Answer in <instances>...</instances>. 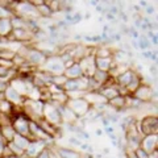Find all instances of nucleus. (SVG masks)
<instances>
[{
	"label": "nucleus",
	"instance_id": "f257e3e1",
	"mask_svg": "<svg viewBox=\"0 0 158 158\" xmlns=\"http://www.w3.org/2000/svg\"><path fill=\"white\" fill-rule=\"evenodd\" d=\"M66 107L70 110L77 117L83 116L86 112L90 111L91 104L88 103L85 98H78V99H69V100L65 103Z\"/></svg>",
	"mask_w": 158,
	"mask_h": 158
},
{
	"label": "nucleus",
	"instance_id": "f03ea898",
	"mask_svg": "<svg viewBox=\"0 0 158 158\" xmlns=\"http://www.w3.org/2000/svg\"><path fill=\"white\" fill-rule=\"evenodd\" d=\"M44 69H45L46 73L53 74L54 77H58V75H63V71H65L66 66L59 57H52L45 61Z\"/></svg>",
	"mask_w": 158,
	"mask_h": 158
},
{
	"label": "nucleus",
	"instance_id": "7ed1b4c3",
	"mask_svg": "<svg viewBox=\"0 0 158 158\" xmlns=\"http://www.w3.org/2000/svg\"><path fill=\"white\" fill-rule=\"evenodd\" d=\"M157 128H158V121L156 115H148L140 123V132H142L145 136L157 135Z\"/></svg>",
	"mask_w": 158,
	"mask_h": 158
},
{
	"label": "nucleus",
	"instance_id": "20e7f679",
	"mask_svg": "<svg viewBox=\"0 0 158 158\" xmlns=\"http://www.w3.org/2000/svg\"><path fill=\"white\" fill-rule=\"evenodd\" d=\"M42 118L46 120L48 123H50L52 125H57L61 123V115L57 110V107H54L49 103H45L44 104V110H42Z\"/></svg>",
	"mask_w": 158,
	"mask_h": 158
},
{
	"label": "nucleus",
	"instance_id": "39448f33",
	"mask_svg": "<svg viewBox=\"0 0 158 158\" xmlns=\"http://www.w3.org/2000/svg\"><path fill=\"white\" fill-rule=\"evenodd\" d=\"M16 9H17V15L16 16L19 17H23L25 19L27 17H38V12H37V8L36 6H33V3H19L16 6Z\"/></svg>",
	"mask_w": 158,
	"mask_h": 158
},
{
	"label": "nucleus",
	"instance_id": "423d86ee",
	"mask_svg": "<svg viewBox=\"0 0 158 158\" xmlns=\"http://www.w3.org/2000/svg\"><path fill=\"white\" fill-rule=\"evenodd\" d=\"M12 128L15 129V132H16V135H20L23 137H27V138L32 137L31 131H29V121L27 118H24V117L16 118V120L12 123Z\"/></svg>",
	"mask_w": 158,
	"mask_h": 158
},
{
	"label": "nucleus",
	"instance_id": "0eeeda50",
	"mask_svg": "<svg viewBox=\"0 0 158 158\" xmlns=\"http://www.w3.org/2000/svg\"><path fill=\"white\" fill-rule=\"evenodd\" d=\"M140 148L142 150H145L148 154H150L152 152L157 150V135L145 136L140 142Z\"/></svg>",
	"mask_w": 158,
	"mask_h": 158
},
{
	"label": "nucleus",
	"instance_id": "6e6552de",
	"mask_svg": "<svg viewBox=\"0 0 158 158\" xmlns=\"http://www.w3.org/2000/svg\"><path fill=\"white\" fill-rule=\"evenodd\" d=\"M63 75H65L67 79H77V78H82L83 77V71L81 66H79L78 62L71 63V66H69L65 69L63 71Z\"/></svg>",
	"mask_w": 158,
	"mask_h": 158
},
{
	"label": "nucleus",
	"instance_id": "1a4fd4ad",
	"mask_svg": "<svg viewBox=\"0 0 158 158\" xmlns=\"http://www.w3.org/2000/svg\"><path fill=\"white\" fill-rule=\"evenodd\" d=\"M4 99H6L8 103H11L12 106L13 104H20V103L23 102V96L20 95L17 91H15L9 85L7 87V90L4 91Z\"/></svg>",
	"mask_w": 158,
	"mask_h": 158
},
{
	"label": "nucleus",
	"instance_id": "9d476101",
	"mask_svg": "<svg viewBox=\"0 0 158 158\" xmlns=\"http://www.w3.org/2000/svg\"><path fill=\"white\" fill-rule=\"evenodd\" d=\"M136 78H137V75H136V74L133 73L132 70H127V71L123 73L121 75L117 77V85L120 86V87L127 88L133 81H135Z\"/></svg>",
	"mask_w": 158,
	"mask_h": 158
},
{
	"label": "nucleus",
	"instance_id": "9b49d317",
	"mask_svg": "<svg viewBox=\"0 0 158 158\" xmlns=\"http://www.w3.org/2000/svg\"><path fill=\"white\" fill-rule=\"evenodd\" d=\"M12 24L11 19H2L0 20V37L2 38H9V36L12 34Z\"/></svg>",
	"mask_w": 158,
	"mask_h": 158
},
{
	"label": "nucleus",
	"instance_id": "f8f14e48",
	"mask_svg": "<svg viewBox=\"0 0 158 158\" xmlns=\"http://www.w3.org/2000/svg\"><path fill=\"white\" fill-rule=\"evenodd\" d=\"M133 95L136 96L137 100L140 102H146V100H150V95H152V90L148 86H138L137 90L133 92Z\"/></svg>",
	"mask_w": 158,
	"mask_h": 158
},
{
	"label": "nucleus",
	"instance_id": "ddd939ff",
	"mask_svg": "<svg viewBox=\"0 0 158 158\" xmlns=\"http://www.w3.org/2000/svg\"><path fill=\"white\" fill-rule=\"evenodd\" d=\"M112 58H95V69L99 71H110L112 66Z\"/></svg>",
	"mask_w": 158,
	"mask_h": 158
},
{
	"label": "nucleus",
	"instance_id": "4468645a",
	"mask_svg": "<svg viewBox=\"0 0 158 158\" xmlns=\"http://www.w3.org/2000/svg\"><path fill=\"white\" fill-rule=\"evenodd\" d=\"M16 132L12 128V125H4V127H0V136L6 142H11L13 140Z\"/></svg>",
	"mask_w": 158,
	"mask_h": 158
},
{
	"label": "nucleus",
	"instance_id": "2eb2a0df",
	"mask_svg": "<svg viewBox=\"0 0 158 158\" xmlns=\"http://www.w3.org/2000/svg\"><path fill=\"white\" fill-rule=\"evenodd\" d=\"M56 152L59 156V158H81L79 152L70 150L67 148H56Z\"/></svg>",
	"mask_w": 158,
	"mask_h": 158
},
{
	"label": "nucleus",
	"instance_id": "dca6fc26",
	"mask_svg": "<svg viewBox=\"0 0 158 158\" xmlns=\"http://www.w3.org/2000/svg\"><path fill=\"white\" fill-rule=\"evenodd\" d=\"M31 141L32 140H29V138H27V137H23V136H20V135H15L13 140H12L13 144L16 145L17 148H20L23 152L27 150V148H28V145H29V142H31Z\"/></svg>",
	"mask_w": 158,
	"mask_h": 158
},
{
	"label": "nucleus",
	"instance_id": "f3484780",
	"mask_svg": "<svg viewBox=\"0 0 158 158\" xmlns=\"http://www.w3.org/2000/svg\"><path fill=\"white\" fill-rule=\"evenodd\" d=\"M108 104L112 106L113 110H121V108L125 107V104H127V99L123 95H117L113 99H111V100L108 102Z\"/></svg>",
	"mask_w": 158,
	"mask_h": 158
},
{
	"label": "nucleus",
	"instance_id": "a211bd4d",
	"mask_svg": "<svg viewBox=\"0 0 158 158\" xmlns=\"http://www.w3.org/2000/svg\"><path fill=\"white\" fill-rule=\"evenodd\" d=\"M6 145H7V142L3 140L2 136H0V157H3V153H4V149H6Z\"/></svg>",
	"mask_w": 158,
	"mask_h": 158
},
{
	"label": "nucleus",
	"instance_id": "6ab92c4d",
	"mask_svg": "<svg viewBox=\"0 0 158 158\" xmlns=\"http://www.w3.org/2000/svg\"><path fill=\"white\" fill-rule=\"evenodd\" d=\"M69 141H70V144L75 145V146H81L82 145V141H79L78 138H75V137H70L69 138Z\"/></svg>",
	"mask_w": 158,
	"mask_h": 158
},
{
	"label": "nucleus",
	"instance_id": "aec40b11",
	"mask_svg": "<svg viewBox=\"0 0 158 158\" xmlns=\"http://www.w3.org/2000/svg\"><path fill=\"white\" fill-rule=\"evenodd\" d=\"M37 158H49V150L45 148V149H44V150L37 156Z\"/></svg>",
	"mask_w": 158,
	"mask_h": 158
},
{
	"label": "nucleus",
	"instance_id": "412c9836",
	"mask_svg": "<svg viewBox=\"0 0 158 158\" xmlns=\"http://www.w3.org/2000/svg\"><path fill=\"white\" fill-rule=\"evenodd\" d=\"M146 12L148 13H153V12H154V8H153V7H150V6H148V8H146Z\"/></svg>",
	"mask_w": 158,
	"mask_h": 158
},
{
	"label": "nucleus",
	"instance_id": "4be33fe9",
	"mask_svg": "<svg viewBox=\"0 0 158 158\" xmlns=\"http://www.w3.org/2000/svg\"><path fill=\"white\" fill-rule=\"evenodd\" d=\"M96 135H98V136H100V135H102V131H100V129H98V131H96Z\"/></svg>",
	"mask_w": 158,
	"mask_h": 158
}]
</instances>
